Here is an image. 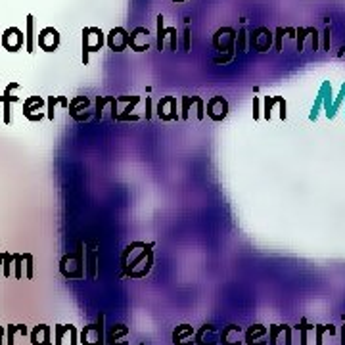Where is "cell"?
<instances>
[{"label": "cell", "instance_id": "1", "mask_svg": "<svg viewBox=\"0 0 345 345\" xmlns=\"http://www.w3.org/2000/svg\"><path fill=\"white\" fill-rule=\"evenodd\" d=\"M236 35L238 31L234 27H220V29L215 31L213 35V48L219 52V56H215V64H228L230 59L234 58L236 54Z\"/></svg>", "mask_w": 345, "mask_h": 345}, {"label": "cell", "instance_id": "2", "mask_svg": "<svg viewBox=\"0 0 345 345\" xmlns=\"http://www.w3.org/2000/svg\"><path fill=\"white\" fill-rule=\"evenodd\" d=\"M85 243L77 242V250L66 253L59 259V272L67 280H81L85 278Z\"/></svg>", "mask_w": 345, "mask_h": 345}, {"label": "cell", "instance_id": "3", "mask_svg": "<svg viewBox=\"0 0 345 345\" xmlns=\"http://www.w3.org/2000/svg\"><path fill=\"white\" fill-rule=\"evenodd\" d=\"M152 248H154V243L150 242L148 248L140 250L138 255H134L123 269V276H127V278H144L148 272L152 271V265H154V250Z\"/></svg>", "mask_w": 345, "mask_h": 345}, {"label": "cell", "instance_id": "4", "mask_svg": "<svg viewBox=\"0 0 345 345\" xmlns=\"http://www.w3.org/2000/svg\"><path fill=\"white\" fill-rule=\"evenodd\" d=\"M106 44V35L100 27H85L83 29V66H88L92 52H100Z\"/></svg>", "mask_w": 345, "mask_h": 345}, {"label": "cell", "instance_id": "5", "mask_svg": "<svg viewBox=\"0 0 345 345\" xmlns=\"http://www.w3.org/2000/svg\"><path fill=\"white\" fill-rule=\"evenodd\" d=\"M104 313L98 315L94 324H88L79 334V343L83 345H106V326H104Z\"/></svg>", "mask_w": 345, "mask_h": 345}, {"label": "cell", "instance_id": "6", "mask_svg": "<svg viewBox=\"0 0 345 345\" xmlns=\"http://www.w3.org/2000/svg\"><path fill=\"white\" fill-rule=\"evenodd\" d=\"M248 43H250V46L255 52H261V54L269 52L272 48V44H274V33H271L269 27L259 25V27H255L248 35Z\"/></svg>", "mask_w": 345, "mask_h": 345}, {"label": "cell", "instance_id": "7", "mask_svg": "<svg viewBox=\"0 0 345 345\" xmlns=\"http://www.w3.org/2000/svg\"><path fill=\"white\" fill-rule=\"evenodd\" d=\"M44 106H46V100H44V98H40V96H29V98L23 102V117L29 119L31 123H37V121L46 117Z\"/></svg>", "mask_w": 345, "mask_h": 345}, {"label": "cell", "instance_id": "8", "mask_svg": "<svg viewBox=\"0 0 345 345\" xmlns=\"http://www.w3.org/2000/svg\"><path fill=\"white\" fill-rule=\"evenodd\" d=\"M0 44H2V48H6L8 52H19L23 48V44H25V35H23V31L19 27H8L4 33H2V38H0Z\"/></svg>", "mask_w": 345, "mask_h": 345}, {"label": "cell", "instance_id": "9", "mask_svg": "<svg viewBox=\"0 0 345 345\" xmlns=\"http://www.w3.org/2000/svg\"><path fill=\"white\" fill-rule=\"evenodd\" d=\"M59 43H62V37H59V31L56 27H44V29H40V33H38L37 37L38 48L48 52V54L58 50Z\"/></svg>", "mask_w": 345, "mask_h": 345}, {"label": "cell", "instance_id": "10", "mask_svg": "<svg viewBox=\"0 0 345 345\" xmlns=\"http://www.w3.org/2000/svg\"><path fill=\"white\" fill-rule=\"evenodd\" d=\"M129 37H131V33H129L125 27H113V29L106 35V44L110 46V50L123 52L129 48Z\"/></svg>", "mask_w": 345, "mask_h": 345}, {"label": "cell", "instance_id": "11", "mask_svg": "<svg viewBox=\"0 0 345 345\" xmlns=\"http://www.w3.org/2000/svg\"><path fill=\"white\" fill-rule=\"evenodd\" d=\"M246 345H269V328L263 324H251L243 334Z\"/></svg>", "mask_w": 345, "mask_h": 345}, {"label": "cell", "instance_id": "12", "mask_svg": "<svg viewBox=\"0 0 345 345\" xmlns=\"http://www.w3.org/2000/svg\"><path fill=\"white\" fill-rule=\"evenodd\" d=\"M207 117L213 119V121H222V119H227L228 115V102L227 98H222V96H213L209 102H207Z\"/></svg>", "mask_w": 345, "mask_h": 345}, {"label": "cell", "instance_id": "13", "mask_svg": "<svg viewBox=\"0 0 345 345\" xmlns=\"http://www.w3.org/2000/svg\"><path fill=\"white\" fill-rule=\"evenodd\" d=\"M150 31L148 27H136V29L131 31V37H129V46L131 50L134 52H146L150 48Z\"/></svg>", "mask_w": 345, "mask_h": 345}, {"label": "cell", "instance_id": "14", "mask_svg": "<svg viewBox=\"0 0 345 345\" xmlns=\"http://www.w3.org/2000/svg\"><path fill=\"white\" fill-rule=\"evenodd\" d=\"M243 330L242 326H238V324H227L222 332H220L219 336V343L222 345H242L243 343Z\"/></svg>", "mask_w": 345, "mask_h": 345}, {"label": "cell", "instance_id": "15", "mask_svg": "<svg viewBox=\"0 0 345 345\" xmlns=\"http://www.w3.org/2000/svg\"><path fill=\"white\" fill-rule=\"evenodd\" d=\"M157 117L161 121H178L180 115L176 113V98L175 96H165L157 104Z\"/></svg>", "mask_w": 345, "mask_h": 345}, {"label": "cell", "instance_id": "16", "mask_svg": "<svg viewBox=\"0 0 345 345\" xmlns=\"http://www.w3.org/2000/svg\"><path fill=\"white\" fill-rule=\"evenodd\" d=\"M19 85L17 83H10L4 90V94L0 96V102L4 104V115H2V121L4 125H10L12 123V104L19 102V96H12V90H17Z\"/></svg>", "mask_w": 345, "mask_h": 345}, {"label": "cell", "instance_id": "17", "mask_svg": "<svg viewBox=\"0 0 345 345\" xmlns=\"http://www.w3.org/2000/svg\"><path fill=\"white\" fill-rule=\"evenodd\" d=\"M106 341L110 345H129V326H125L123 322L113 324L106 332Z\"/></svg>", "mask_w": 345, "mask_h": 345}, {"label": "cell", "instance_id": "18", "mask_svg": "<svg viewBox=\"0 0 345 345\" xmlns=\"http://www.w3.org/2000/svg\"><path fill=\"white\" fill-rule=\"evenodd\" d=\"M219 332L215 328L213 324H204L199 330H196V336H194V341L196 345H217L219 343Z\"/></svg>", "mask_w": 345, "mask_h": 345}, {"label": "cell", "instance_id": "19", "mask_svg": "<svg viewBox=\"0 0 345 345\" xmlns=\"http://www.w3.org/2000/svg\"><path fill=\"white\" fill-rule=\"evenodd\" d=\"M90 106V100H88L87 96H77V98H73L71 102H69V115L75 119V121H87V119H90V113H81V111H85Z\"/></svg>", "mask_w": 345, "mask_h": 345}, {"label": "cell", "instance_id": "20", "mask_svg": "<svg viewBox=\"0 0 345 345\" xmlns=\"http://www.w3.org/2000/svg\"><path fill=\"white\" fill-rule=\"evenodd\" d=\"M194 336H196V330L190 324H180L173 330V345H196Z\"/></svg>", "mask_w": 345, "mask_h": 345}, {"label": "cell", "instance_id": "21", "mask_svg": "<svg viewBox=\"0 0 345 345\" xmlns=\"http://www.w3.org/2000/svg\"><path fill=\"white\" fill-rule=\"evenodd\" d=\"M50 326L48 324H38L29 332L31 345H54L50 338Z\"/></svg>", "mask_w": 345, "mask_h": 345}, {"label": "cell", "instance_id": "22", "mask_svg": "<svg viewBox=\"0 0 345 345\" xmlns=\"http://www.w3.org/2000/svg\"><path fill=\"white\" fill-rule=\"evenodd\" d=\"M119 102H127V108L123 110V113H119L117 121H138L140 115H134V106L140 102V96H119Z\"/></svg>", "mask_w": 345, "mask_h": 345}, {"label": "cell", "instance_id": "23", "mask_svg": "<svg viewBox=\"0 0 345 345\" xmlns=\"http://www.w3.org/2000/svg\"><path fill=\"white\" fill-rule=\"evenodd\" d=\"M35 17L33 14H27V29H25V52L35 54Z\"/></svg>", "mask_w": 345, "mask_h": 345}, {"label": "cell", "instance_id": "24", "mask_svg": "<svg viewBox=\"0 0 345 345\" xmlns=\"http://www.w3.org/2000/svg\"><path fill=\"white\" fill-rule=\"evenodd\" d=\"M56 104L59 106H64V108H69V100H67L66 96H48V100H46V117L48 121H54V111H56Z\"/></svg>", "mask_w": 345, "mask_h": 345}, {"label": "cell", "instance_id": "25", "mask_svg": "<svg viewBox=\"0 0 345 345\" xmlns=\"http://www.w3.org/2000/svg\"><path fill=\"white\" fill-rule=\"evenodd\" d=\"M165 22V17L161 14L155 17V23H157V35H155V46H157V50L161 52L163 50V44H165V37L169 35V27H165L163 25Z\"/></svg>", "mask_w": 345, "mask_h": 345}, {"label": "cell", "instance_id": "26", "mask_svg": "<svg viewBox=\"0 0 345 345\" xmlns=\"http://www.w3.org/2000/svg\"><path fill=\"white\" fill-rule=\"evenodd\" d=\"M144 248H148V243H144V242L129 243L125 250H123V253H121V267L125 269L127 265H129V259H132V255L136 253V250H144Z\"/></svg>", "mask_w": 345, "mask_h": 345}, {"label": "cell", "instance_id": "27", "mask_svg": "<svg viewBox=\"0 0 345 345\" xmlns=\"http://www.w3.org/2000/svg\"><path fill=\"white\" fill-rule=\"evenodd\" d=\"M330 334V336H336L338 334V328L332 326V324H315V336H316V345H322L324 341V334Z\"/></svg>", "mask_w": 345, "mask_h": 345}, {"label": "cell", "instance_id": "28", "mask_svg": "<svg viewBox=\"0 0 345 345\" xmlns=\"http://www.w3.org/2000/svg\"><path fill=\"white\" fill-rule=\"evenodd\" d=\"M22 334V336H27L29 334V330H27V326L25 324H8L6 328V334H8V345H14V338L15 334Z\"/></svg>", "mask_w": 345, "mask_h": 345}, {"label": "cell", "instance_id": "29", "mask_svg": "<svg viewBox=\"0 0 345 345\" xmlns=\"http://www.w3.org/2000/svg\"><path fill=\"white\" fill-rule=\"evenodd\" d=\"M295 330L299 332V338H301V345H307V332L309 330H313L315 332V324H309L307 322V318L303 316L301 320L297 322V326H294Z\"/></svg>", "mask_w": 345, "mask_h": 345}, {"label": "cell", "instance_id": "30", "mask_svg": "<svg viewBox=\"0 0 345 345\" xmlns=\"http://www.w3.org/2000/svg\"><path fill=\"white\" fill-rule=\"evenodd\" d=\"M14 259H15L14 253H8V251H4V253H2V274H4L6 278H10V276H12Z\"/></svg>", "mask_w": 345, "mask_h": 345}, {"label": "cell", "instance_id": "31", "mask_svg": "<svg viewBox=\"0 0 345 345\" xmlns=\"http://www.w3.org/2000/svg\"><path fill=\"white\" fill-rule=\"evenodd\" d=\"M282 98H284V96H265V110H263L265 119H271L272 108H274L276 104L282 102Z\"/></svg>", "mask_w": 345, "mask_h": 345}, {"label": "cell", "instance_id": "32", "mask_svg": "<svg viewBox=\"0 0 345 345\" xmlns=\"http://www.w3.org/2000/svg\"><path fill=\"white\" fill-rule=\"evenodd\" d=\"M311 35V27H297L295 29V43H297V52L301 54L305 48V38Z\"/></svg>", "mask_w": 345, "mask_h": 345}, {"label": "cell", "instance_id": "33", "mask_svg": "<svg viewBox=\"0 0 345 345\" xmlns=\"http://www.w3.org/2000/svg\"><path fill=\"white\" fill-rule=\"evenodd\" d=\"M286 324H271L269 326V345H278V336L284 334Z\"/></svg>", "mask_w": 345, "mask_h": 345}, {"label": "cell", "instance_id": "34", "mask_svg": "<svg viewBox=\"0 0 345 345\" xmlns=\"http://www.w3.org/2000/svg\"><path fill=\"white\" fill-rule=\"evenodd\" d=\"M69 332V324H56L54 326V345H64V336Z\"/></svg>", "mask_w": 345, "mask_h": 345}, {"label": "cell", "instance_id": "35", "mask_svg": "<svg viewBox=\"0 0 345 345\" xmlns=\"http://www.w3.org/2000/svg\"><path fill=\"white\" fill-rule=\"evenodd\" d=\"M236 50L240 54L248 52V33H246V29H240L236 35Z\"/></svg>", "mask_w": 345, "mask_h": 345}, {"label": "cell", "instance_id": "36", "mask_svg": "<svg viewBox=\"0 0 345 345\" xmlns=\"http://www.w3.org/2000/svg\"><path fill=\"white\" fill-rule=\"evenodd\" d=\"M199 96H182V113H180V119H188V111H190L192 104L198 102Z\"/></svg>", "mask_w": 345, "mask_h": 345}, {"label": "cell", "instance_id": "37", "mask_svg": "<svg viewBox=\"0 0 345 345\" xmlns=\"http://www.w3.org/2000/svg\"><path fill=\"white\" fill-rule=\"evenodd\" d=\"M96 257H98V255H96L94 251H88L87 259H85V261H87V267H88V271H87L88 278H94L96 276Z\"/></svg>", "mask_w": 345, "mask_h": 345}, {"label": "cell", "instance_id": "38", "mask_svg": "<svg viewBox=\"0 0 345 345\" xmlns=\"http://www.w3.org/2000/svg\"><path fill=\"white\" fill-rule=\"evenodd\" d=\"M15 259H14V276L17 280L23 278V261H25V257H23V253H14Z\"/></svg>", "mask_w": 345, "mask_h": 345}, {"label": "cell", "instance_id": "39", "mask_svg": "<svg viewBox=\"0 0 345 345\" xmlns=\"http://www.w3.org/2000/svg\"><path fill=\"white\" fill-rule=\"evenodd\" d=\"M288 33V27H276L274 29V50L282 52V38H284V35Z\"/></svg>", "mask_w": 345, "mask_h": 345}, {"label": "cell", "instance_id": "40", "mask_svg": "<svg viewBox=\"0 0 345 345\" xmlns=\"http://www.w3.org/2000/svg\"><path fill=\"white\" fill-rule=\"evenodd\" d=\"M25 257V278H33L35 276V271H33V255L31 253H23Z\"/></svg>", "mask_w": 345, "mask_h": 345}, {"label": "cell", "instance_id": "41", "mask_svg": "<svg viewBox=\"0 0 345 345\" xmlns=\"http://www.w3.org/2000/svg\"><path fill=\"white\" fill-rule=\"evenodd\" d=\"M190 37H192V31L190 27L186 25L182 33V43H184V52H190Z\"/></svg>", "mask_w": 345, "mask_h": 345}, {"label": "cell", "instance_id": "42", "mask_svg": "<svg viewBox=\"0 0 345 345\" xmlns=\"http://www.w3.org/2000/svg\"><path fill=\"white\" fill-rule=\"evenodd\" d=\"M330 27L326 25L322 31V50H330Z\"/></svg>", "mask_w": 345, "mask_h": 345}, {"label": "cell", "instance_id": "43", "mask_svg": "<svg viewBox=\"0 0 345 345\" xmlns=\"http://www.w3.org/2000/svg\"><path fill=\"white\" fill-rule=\"evenodd\" d=\"M169 37H171V50L176 52V48H178V38H176L175 27H169Z\"/></svg>", "mask_w": 345, "mask_h": 345}, {"label": "cell", "instance_id": "44", "mask_svg": "<svg viewBox=\"0 0 345 345\" xmlns=\"http://www.w3.org/2000/svg\"><path fill=\"white\" fill-rule=\"evenodd\" d=\"M69 338H71V345H79V332L73 324H69Z\"/></svg>", "mask_w": 345, "mask_h": 345}, {"label": "cell", "instance_id": "45", "mask_svg": "<svg viewBox=\"0 0 345 345\" xmlns=\"http://www.w3.org/2000/svg\"><path fill=\"white\" fill-rule=\"evenodd\" d=\"M311 40H313V50H318V38H320V35H318V31H316V27H311Z\"/></svg>", "mask_w": 345, "mask_h": 345}, {"label": "cell", "instance_id": "46", "mask_svg": "<svg viewBox=\"0 0 345 345\" xmlns=\"http://www.w3.org/2000/svg\"><path fill=\"white\" fill-rule=\"evenodd\" d=\"M259 117H261V113H259V98L253 96V119L257 121Z\"/></svg>", "mask_w": 345, "mask_h": 345}, {"label": "cell", "instance_id": "47", "mask_svg": "<svg viewBox=\"0 0 345 345\" xmlns=\"http://www.w3.org/2000/svg\"><path fill=\"white\" fill-rule=\"evenodd\" d=\"M284 338H286V345H292V326H288L284 328Z\"/></svg>", "mask_w": 345, "mask_h": 345}, {"label": "cell", "instance_id": "48", "mask_svg": "<svg viewBox=\"0 0 345 345\" xmlns=\"http://www.w3.org/2000/svg\"><path fill=\"white\" fill-rule=\"evenodd\" d=\"M146 119H152V98L146 96Z\"/></svg>", "mask_w": 345, "mask_h": 345}, {"label": "cell", "instance_id": "49", "mask_svg": "<svg viewBox=\"0 0 345 345\" xmlns=\"http://www.w3.org/2000/svg\"><path fill=\"white\" fill-rule=\"evenodd\" d=\"M339 338H341V345H345V324L341 326V330H339Z\"/></svg>", "mask_w": 345, "mask_h": 345}, {"label": "cell", "instance_id": "50", "mask_svg": "<svg viewBox=\"0 0 345 345\" xmlns=\"http://www.w3.org/2000/svg\"><path fill=\"white\" fill-rule=\"evenodd\" d=\"M4 334H6V328L0 326V345H2V339H4Z\"/></svg>", "mask_w": 345, "mask_h": 345}, {"label": "cell", "instance_id": "51", "mask_svg": "<svg viewBox=\"0 0 345 345\" xmlns=\"http://www.w3.org/2000/svg\"><path fill=\"white\" fill-rule=\"evenodd\" d=\"M171 2H176V4H180V2H186V0H171Z\"/></svg>", "mask_w": 345, "mask_h": 345}, {"label": "cell", "instance_id": "52", "mask_svg": "<svg viewBox=\"0 0 345 345\" xmlns=\"http://www.w3.org/2000/svg\"><path fill=\"white\" fill-rule=\"evenodd\" d=\"M0 46H2V44H0Z\"/></svg>", "mask_w": 345, "mask_h": 345}]
</instances>
